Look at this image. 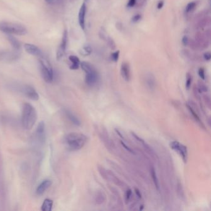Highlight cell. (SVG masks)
Here are the masks:
<instances>
[{
  "instance_id": "23",
  "label": "cell",
  "mask_w": 211,
  "mask_h": 211,
  "mask_svg": "<svg viewBox=\"0 0 211 211\" xmlns=\"http://www.w3.org/2000/svg\"><path fill=\"white\" fill-rule=\"evenodd\" d=\"M198 91L199 92V93L201 92H206L208 90V87L203 83H199V85H198Z\"/></svg>"
},
{
  "instance_id": "3",
  "label": "cell",
  "mask_w": 211,
  "mask_h": 211,
  "mask_svg": "<svg viewBox=\"0 0 211 211\" xmlns=\"http://www.w3.org/2000/svg\"><path fill=\"white\" fill-rule=\"evenodd\" d=\"M0 31L7 35L24 36L27 34V29L24 26L10 22H1Z\"/></svg>"
},
{
  "instance_id": "37",
  "label": "cell",
  "mask_w": 211,
  "mask_h": 211,
  "mask_svg": "<svg viewBox=\"0 0 211 211\" xmlns=\"http://www.w3.org/2000/svg\"><path fill=\"white\" fill-rule=\"evenodd\" d=\"M182 42L184 44V45H186L188 43V37L185 36L182 39Z\"/></svg>"
},
{
  "instance_id": "9",
  "label": "cell",
  "mask_w": 211,
  "mask_h": 211,
  "mask_svg": "<svg viewBox=\"0 0 211 211\" xmlns=\"http://www.w3.org/2000/svg\"><path fill=\"white\" fill-rule=\"evenodd\" d=\"M19 54L16 51L0 52V60L6 62H12L19 58Z\"/></svg>"
},
{
  "instance_id": "24",
  "label": "cell",
  "mask_w": 211,
  "mask_h": 211,
  "mask_svg": "<svg viewBox=\"0 0 211 211\" xmlns=\"http://www.w3.org/2000/svg\"><path fill=\"white\" fill-rule=\"evenodd\" d=\"M191 83H192V77L189 74H187L186 76V89H189L191 85Z\"/></svg>"
},
{
  "instance_id": "18",
  "label": "cell",
  "mask_w": 211,
  "mask_h": 211,
  "mask_svg": "<svg viewBox=\"0 0 211 211\" xmlns=\"http://www.w3.org/2000/svg\"><path fill=\"white\" fill-rule=\"evenodd\" d=\"M151 177L152 178L153 182L154 183V185H155L157 190H158L159 191H160V184H159V179H158L156 170L154 167L151 168Z\"/></svg>"
},
{
  "instance_id": "11",
  "label": "cell",
  "mask_w": 211,
  "mask_h": 211,
  "mask_svg": "<svg viewBox=\"0 0 211 211\" xmlns=\"http://www.w3.org/2000/svg\"><path fill=\"white\" fill-rule=\"evenodd\" d=\"M36 136L38 141L41 142H44L45 140V125L43 122H41L37 128Z\"/></svg>"
},
{
  "instance_id": "40",
  "label": "cell",
  "mask_w": 211,
  "mask_h": 211,
  "mask_svg": "<svg viewBox=\"0 0 211 211\" xmlns=\"http://www.w3.org/2000/svg\"><path fill=\"white\" fill-rule=\"evenodd\" d=\"M45 1L49 4H52L54 2V0H45Z\"/></svg>"
},
{
  "instance_id": "2",
  "label": "cell",
  "mask_w": 211,
  "mask_h": 211,
  "mask_svg": "<svg viewBox=\"0 0 211 211\" xmlns=\"http://www.w3.org/2000/svg\"><path fill=\"white\" fill-rule=\"evenodd\" d=\"M87 141V136L79 132H71L65 137L64 142L67 148L71 151L81 149Z\"/></svg>"
},
{
  "instance_id": "7",
  "label": "cell",
  "mask_w": 211,
  "mask_h": 211,
  "mask_svg": "<svg viewBox=\"0 0 211 211\" xmlns=\"http://www.w3.org/2000/svg\"><path fill=\"white\" fill-rule=\"evenodd\" d=\"M21 91L25 96H26L29 99L36 101L38 100L39 98V95L36 89L30 85H26L23 87H21Z\"/></svg>"
},
{
  "instance_id": "39",
  "label": "cell",
  "mask_w": 211,
  "mask_h": 211,
  "mask_svg": "<svg viewBox=\"0 0 211 211\" xmlns=\"http://www.w3.org/2000/svg\"><path fill=\"white\" fill-rule=\"evenodd\" d=\"M115 131H116V132H117V134H118V135H119V136H120V137H122V138H123V136H122V134H121V133H120V131H118V129H115Z\"/></svg>"
},
{
  "instance_id": "6",
  "label": "cell",
  "mask_w": 211,
  "mask_h": 211,
  "mask_svg": "<svg viewBox=\"0 0 211 211\" xmlns=\"http://www.w3.org/2000/svg\"><path fill=\"white\" fill-rule=\"evenodd\" d=\"M170 147L171 149L177 152L182 158L185 163L187 162L188 161V149L187 147L178 141H172L170 143Z\"/></svg>"
},
{
  "instance_id": "41",
  "label": "cell",
  "mask_w": 211,
  "mask_h": 211,
  "mask_svg": "<svg viewBox=\"0 0 211 211\" xmlns=\"http://www.w3.org/2000/svg\"><path fill=\"white\" fill-rule=\"evenodd\" d=\"M141 206V208H140V209H139V210H140V211L142 210V209H143V208H144V206Z\"/></svg>"
},
{
  "instance_id": "34",
  "label": "cell",
  "mask_w": 211,
  "mask_h": 211,
  "mask_svg": "<svg viewBox=\"0 0 211 211\" xmlns=\"http://www.w3.org/2000/svg\"><path fill=\"white\" fill-rule=\"evenodd\" d=\"M141 16L140 15H136V16H134V17H133V18H132V21L133 22H137V21H138L140 19H141Z\"/></svg>"
},
{
  "instance_id": "22",
  "label": "cell",
  "mask_w": 211,
  "mask_h": 211,
  "mask_svg": "<svg viewBox=\"0 0 211 211\" xmlns=\"http://www.w3.org/2000/svg\"><path fill=\"white\" fill-rule=\"evenodd\" d=\"M105 199V195L103 194V193H98L97 195L96 196L95 201L98 204L103 203Z\"/></svg>"
},
{
  "instance_id": "1",
  "label": "cell",
  "mask_w": 211,
  "mask_h": 211,
  "mask_svg": "<svg viewBox=\"0 0 211 211\" xmlns=\"http://www.w3.org/2000/svg\"><path fill=\"white\" fill-rule=\"evenodd\" d=\"M37 120V113L34 107L29 103H24L22 106L21 122L22 127L27 130L31 129Z\"/></svg>"
},
{
  "instance_id": "14",
  "label": "cell",
  "mask_w": 211,
  "mask_h": 211,
  "mask_svg": "<svg viewBox=\"0 0 211 211\" xmlns=\"http://www.w3.org/2000/svg\"><path fill=\"white\" fill-rule=\"evenodd\" d=\"M186 107L188 108V110L189 111L190 113L192 115L194 119L195 120V121H196V122L201 127H203V128H204V127H204V125L202 121L201 120V118H200L199 116L198 115V113L196 112V110H194L193 109V108L189 104L186 103Z\"/></svg>"
},
{
  "instance_id": "10",
  "label": "cell",
  "mask_w": 211,
  "mask_h": 211,
  "mask_svg": "<svg viewBox=\"0 0 211 211\" xmlns=\"http://www.w3.org/2000/svg\"><path fill=\"white\" fill-rule=\"evenodd\" d=\"M24 48L28 53L32 55L37 56H41L43 55L42 51L35 45L31 43H26L24 45Z\"/></svg>"
},
{
  "instance_id": "38",
  "label": "cell",
  "mask_w": 211,
  "mask_h": 211,
  "mask_svg": "<svg viewBox=\"0 0 211 211\" xmlns=\"http://www.w3.org/2000/svg\"><path fill=\"white\" fill-rule=\"evenodd\" d=\"M163 5H164V2L163 1H161L159 3H158V4H157V8L158 9H161L162 7H163Z\"/></svg>"
},
{
  "instance_id": "25",
  "label": "cell",
  "mask_w": 211,
  "mask_h": 211,
  "mask_svg": "<svg viewBox=\"0 0 211 211\" xmlns=\"http://www.w3.org/2000/svg\"><path fill=\"white\" fill-rule=\"evenodd\" d=\"M131 135L133 136V137L136 139V140H137L138 142H141V144H144L145 146H146L147 145H146V144L145 143V141H144V140H143L142 138H141L140 137H139L136 134H135L134 132H131Z\"/></svg>"
},
{
  "instance_id": "5",
  "label": "cell",
  "mask_w": 211,
  "mask_h": 211,
  "mask_svg": "<svg viewBox=\"0 0 211 211\" xmlns=\"http://www.w3.org/2000/svg\"><path fill=\"white\" fill-rule=\"evenodd\" d=\"M41 72L44 81L50 83L53 80V71L49 61L42 55L39 59Z\"/></svg>"
},
{
  "instance_id": "26",
  "label": "cell",
  "mask_w": 211,
  "mask_h": 211,
  "mask_svg": "<svg viewBox=\"0 0 211 211\" xmlns=\"http://www.w3.org/2000/svg\"><path fill=\"white\" fill-rule=\"evenodd\" d=\"M132 196V190L131 189H128L125 193V201L126 203H128L131 198Z\"/></svg>"
},
{
  "instance_id": "29",
  "label": "cell",
  "mask_w": 211,
  "mask_h": 211,
  "mask_svg": "<svg viewBox=\"0 0 211 211\" xmlns=\"http://www.w3.org/2000/svg\"><path fill=\"white\" fill-rule=\"evenodd\" d=\"M119 53L120 51H117L115 52H114L112 55V58L114 61H117L119 58Z\"/></svg>"
},
{
  "instance_id": "15",
  "label": "cell",
  "mask_w": 211,
  "mask_h": 211,
  "mask_svg": "<svg viewBox=\"0 0 211 211\" xmlns=\"http://www.w3.org/2000/svg\"><path fill=\"white\" fill-rule=\"evenodd\" d=\"M65 113L67 117V118L70 120V121L73 123L74 125H76V126H80L81 123V121L79 120V119L76 116L74 115L71 112H70L68 110H65Z\"/></svg>"
},
{
  "instance_id": "13",
  "label": "cell",
  "mask_w": 211,
  "mask_h": 211,
  "mask_svg": "<svg viewBox=\"0 0 211 211\" xmlns=\"http://www.w3.org/2000/svg\"><path fill=\"white\" fill-rule=\"evenodd\" d=\"M86 13V6L85 4L83 3L79 9V23L81 27L84 30L85 29V17Z\"/></svg>"
},
{
  "instance_id": "17",
  "label": "cell",
  "mask_w": 211,
  "mask_h": 211,
  "mask_svg": "<svg viewBox=\"0 0 211 211\" xmlns=\"http://www.w3.org/2000/svg\"><path fill=\"white\" fill-rule=\"evenodd\" d=\"M69 60H70V61L72 63V65L70 66V69L73 70H78L79 67L80 65V60L79 59L74 55H71L69 57Z\"/></svg>"
},
{
  "instance_id": "31",
  "label": "cell",
  "mask_w": 211,
  "mask_h": 211,
  "mask_svg": "<svg viewBox=\"0 0 211 211\" xmlns=\"http://www.w3.org/2000/svg\"><path fill=\"white\" fill-rule=\"evenodd\" d=\"M198 74H199V77L204 80L205 79V73H204V70L203 68H200L198 71Z\"/></svg>"
},
{
  "instance_id": "4",
  "label": "cell",
  "mask_w": 211,
  "mask_h": 211,
  "mask_svg": "<svg viewBox=\"0 0 211 211\" xmlns=\"http://www.w3.org/2000/svg\"><path fill=\"white\" fill-rule=\"evenodd\" d=\"M80 65L81 68L85 73V81L86 84L89 86H94L98 79V75L96 70L91 64L87 62H82Z\"/></svg>"
},
{
  "instance_id": "36",
  "label": "cell",
  "mask_w": 211,
  "mask_h": 211,
  "mask_svg": "<svg viewBox=\"0 0 211 211\" xmlns=\"http://www.w3.org/2000/svg\"><path fill=\"white\" fill-rule=\"evenodd\" d=\"M211 55L210 53H206L204 54V58L205 60L209 61L211 60Z\"/></svg>"
},
{
  "instance_id": "16",
  "label": "cell",
  "mask_w": 211,
  "mask_h": 211,
  "mask_svg": "<svg viewBox=\"0 0 211 211\" xmlns=\"http://www.w3.org/2000/svg\"><path fill=\"white\" fill-rule=\"evenodd\" d=\"M121 73H122V77L126 81H129L130 80V78H131L130 70H129V65L127 63H125L122 65Z\"/></svg>"
},
{
  "instance_id": "32",
  "label": "cell",
  "mask_w": 211,
  "mask_h": 211,
  "mask_svg": "<svg viewBox=\"0 0 211 211\" xmlns=\"http://www.w3.org/2000/svg\"><path fill=\"white\" fill-rule=\"evenodd\" d=\"M204 100L206 102V103H207L208 106L209 108H210V104H211V100H210V97L208 95L204 96Z\"/></svg>"
},
{
  "instance_id": "12",
  "label": "cell",
  "mask_w": 211,
  "mask_h": 211,
  "mask_svg": "<svg viewBox=\"0 0 211 211\" xmlns=\"http://www.w3.org/2000/svg\"><path fill=\"white\" fill-rule=\"evenodd\" d=\"M51 185V181L50 180H45L39 185L36 189V193L38 195H42L46 189Z\"/></svg>"
},
{
  "instance_id": "19",
  "label": "cell",
  "mask_w": 211,
  "mask_h": 211,
  "mask_svg": "<svg viewBox=\"0 0 211 211\" xmlns=\"http://www.w3.org/2000/svg\"><path fill=\"white\" fill-rule=\"evenodd\" d=\"M53 201L50 199H45L43 203L41 208L42 211H51L52 209Z\"/></svg>"
},
{
  "instance_id": "27",
  "label": "cell",
  "mask_w": 211,
  "mask_h": 211,
  "mask_svg": "<svg viewBox=\"0 0 211 211\" xmlns=\"http://www.w3.org/2000/svg\"><path fill=\"white\" fill-rule=\"evenodd\" d=\"M120 143H121L122 146L127 150V152H130V153H131V154H136L135 152H134L132 149H131L128 146H127V144H126L124 142H123L122 141H120Z\"/></svg>"
},
{
  "instance_id": "35",
  "label": "cell",
  "mask_w": 211,
  "mask_h": 211,
  "mask_svg": "<svg viewBox=\"0 0 211 211\" xmlns=\"http://www.w3.org/2000/svg\"><path fill=\"white\" fill-rule=\"evenodd\" d=\"M136 3V0H129V2L127 3V6L129 7L133 6Z\"/></svg>"
},
{
  "instance_id": "21",
  "label": "cell",
  "mask_w": 211,
  "mask_h": 211,
  "mask_svg": "<svg viewBox=\"0 0 211 211\" xmlns=\"http://www.w3.org/2000/svg\"><path fill=\"white\" fill-rule=\"evenodd\" d=\"M146 84L149 89L152 90L156 87V81L152 75H149L146 77Z\"/></svg>"
},
{
  "instance_id": "8",
  "label": "cell",
  "mask_w": 211,
  "mask_h": 211,
  "mask_svg": "<svg viewBox=\"0 0 211 211\" xmlns=\"http://www.w3.org/2000/svg\"><path fill=\"white\" fill-rule=\"evenodd\" d=\"M67 42H68V32L66 30H65L63 34L61 42L60 43L56 52V58L58 60H60L63 56L66 51Z\"/></svg>"
},
{
  "instance_id": "30",
  "label": "cell",
  "mask_w": 211,
  "mask_h": 211,
  "mask_svg": "<svg viewBox=\"0 0 211 211\" xmlns=\"http://www.w3.org/2000/svg\"><path fill=\"white\" fill-rule=\"evenodd\" d=\"M82 51H83V53H81L82 54L87 55L90 54L91 53L92 50H91V48L89 46H85V47L83 48Z\"/></svg>"
},
{
  "instance_id": "20",
  "label": "cell",
  "mask_w": 211,
  "mask_h": 211,
  "mask_svg": "<svg viewBox=\"0 0 211 211\" xmlns=\"http://www.w3.org/2000/svg\"><path fill=\"white\" fill-rule=\"evenodd\" d=\"M7 39H8L9 42L11 44L12 46L14 48V49L15 50H17H17H20V48H21V43H20V42H19L15 37H14L12 36L11 35H9Z\"/></svg>"
},
{
  "instance_id": "28",
  "label": "cell",
  "mask_w": 211,
  "mask_h": 211,
  "mask_svg": "<svg viewBox=\"0 0 211 211\" xmlns=\"http://www.w3.org/2000/svg\"><path fill=\"white\" fill-rule=\"evenodd\" d=\"M196 6V3L194 2H189L187 6H186V12H190Z\"/></svg>"
},
{
  "instance_id": "33",
  "label": "cell",
  "mask_w": 211,
  "mask_h": 211,
  "mask_svg": "<svg viewBox=\"0 0 211 211\" xmlns=\"http://www.w3.org/2000/svg\"><path fill=\"white\" fill-rule=\"evenodd\" d=\"M134 191H135V193H136V194L137 197L139 199H141L142 196H141V192L139 191V190L137 188H135Z\"/></svg>"
}]
</instances>
